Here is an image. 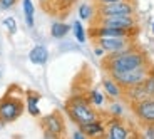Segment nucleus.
<instances>
[{
    "label": "nucleus",
    "mask_w": 154,
    "mask_h": 139,
    "mask_svg": "<svg viewBox=\"0 0 154 139\" xmlns=\"http://www.w3.org/2000/svg\"><path fill=\"white\" fill-rule=\"evenodd\" d=\"M17 4V0H0V10H10Z\"/></svg>",
    "instance_id": "obj_27"
},
{
    "label": "nucleus",
    "mask_w": 154,
    "mask_h": 139,
    "mask_svg": "<svg viewBox=\"0 0 154 139\" xmlns=\"http://www.w3.org/2000/svg\"><path fill=\"white\" fill-rule=\"evenodd\" d=\"M152 70L154 69L151 67V64H146V66L136 67V69L109 72L107 76H111L122 89H126V87H132V85H137V84H144V81L147 79V76H149Z\"/></svg>",
    "instance_id": "obj_3"
},
{
    "label": "nucleus",
    "mask_w": 154,
    "mask_h": 139,
    "mask_svg": "<svg viewBox=\"0 0 154 139\" xmlns=\"http://www.w3.org/2000/svg\"><path fill=\"white\" fill-rule=\"evenodd\" d=\"M122 97H126L127 102L132 104V102H137V100H143L146 97H149V92L146 91L144 84H137V85H132V87H126Z\"/></svg>",
    "instance_id": "obj_13"
},
{
    "label": "nucleus",
    "mask_w": 154,
    "mask_h": 139,
    "mask_svg": "<svg viewBox=\"0 0 154 139\" xmlns=\"http://www.w3.org/2000/svg\"><path fill=\"white\" fill-rule=\"evenodd\" d=\"M109 114L112 117H122L124 116V104L119 102V99H112L111 106H109Z\"/></svg>",
    "instance_id": "obj_22"
},
{
    "label": "nucleus",
    "mask_w": 154,
    "mask_h": 139,
    "mask_svg": "<svg viewBox=\"0 0 154 139\" xmlns=\"http://www.w3.org/2000/svg\"><path fill=\"white\" fill-rule=\"evenodd\" d=\"M23 112H25V102H23L22 97L5 94L0 99V119L5 124L15 122Z\"/></svg>",
    "instance_id": "obj_4"
},
{
    "label": "nucleus",
    "mask_w": 154,
    "mask_h": 139,
    "mask_svg": "<svg viewBox=\"0 0 154 139\" xmlns=\"http://www.w3.org/2000/svg\"><path fill=\"white\" fill-rule=\"evenodd\" d=\"M131 109L139 122L143 124H154V97L149 96L143 100L132 102Z\"/></svg>",
    "instance_id": "obj_6"
},
{
    "label": "nucleus",
    "mask_w": 154,
    "mask_h": 139,
    "mask_svg": "<svg viewBox=\"0 0 154 139\" xmlns=\"http://www.w3.org/2000/svg\"><path fill=\"white\" fill-rule=\"evenodd\" d=\"M22 8H23V17H25V23H27V27L34 29L35 25V7L32 4V0H22Z\"/></svg>",
    "instance_id": "obj_18"
},
{
    "label": "nucleus",
    "mask_w": 154,
    "mask_h": 139,
    "mask_svg": "<svg viewBox=\"0 0 154 139\" xmlns=\"http://www.w3.org/2000/svg\"><path fill=\"white\" fill-rule=\"evenodd\" d=\"M146 64H149L147 55L143 50H139L134 44L119 50V52H112V54H107L102 57V67L106 69L107 74L117 72V70L136 69V67L146 66Z\"/></svg>",
    "instance_id": "obj_1"
},
{
    "label": "nucleus",
    "mask_w": 154,
    "mask_h": 139,
    "mask_svg": "<svg viewBox=\"0 0 154 139\" xmlns=\"http://www.w3.org/2000/svg\"><path fill=\"white\" fill-rule=\"evenodd\" d=\"M38 102H40V94L38 92H27V100H25V109L30 114L32 117H38L40 116V107H38Z\"/></svg>",
    "instance_id": "obj_16"
},
{
    "label": "nucleus",
    "mask_w": 154,
    "mask_h": 139,
    "mask_svg": "<svg viewBox=\"0 0 154 139\" xmlns=\"http://www.w3.org/2000/svg\"><path fill=\"white\" fill-rule=\"evenodd\" d=\"M106 137L109 139H127L131 137V131L126 124H122L121 117H112L106 124Z\"/></svg>",
    "instance_id": "obj_11"
},
{
    "label": "nucleus",
    "mask_w": 154,
    "mask_h": 139,
    "mask_svg": "<svg viewBox=\"0 0 154 139\" xmlns=\"http://www.w3.org/2000/svg\"><path fill=\"white\" fill-rule=\"evenodd\" d=\"M112 2H119V0H94L96 5H106V4H112Z\"/></svg>",
    "instance_id": "obj_31"
},
{
    "label": "nucleus",
    "mask_w": 154,
    "mask_h": 139,
    "mask_svg": "<svg viewBox=\"0 0 154 139\" xmlns=\"http://www.w3.org/2000/svg\"><path fill=\"white\" fill-rule=\"evenodd\" d=\"M85 137H87V136H85L84 131H82V129H79V128L72 132V139H85Z\"/></svg>",
    "instance_id": "obj_28"
},
{
    "label": "nucleus",
    "mask_w": 154,
    "mask_h": 139,
    "mask_svg": "<svg viewBox=\"0 0 154 139\" xmlns=\"http://www.w3.org/2000/svg\"><path fill=\"white\" fill-rule=\"evenodd\" d=\"M70 30H72V25H69L66 22H54L50 25V35L54 39H64Z\"/></svg>",
    "instance_id": "obj_17"
},
{
    "label": "nucleus",
    "mask_w": 154,
    "mask_h": 139,
    "mask_svg": "<svg viewBox=\"0 0 154 139\" xmlns=\"http://www.w3.org/2000/svg\"><path fill=\"white\" fill-rule=\"evenodd\" d=\"M29 60L35 66H45L49 60V50L45 45H35L34 49L29 52Z\"/></svg>",
    "instance_id": "obj_15"
},
{
    "label": "nucleus",
    "mask_w": 154,
    "mask_h": 139,
    "mask_svg": "<svg viewBox=\"0 0 154 139\" xmlns=\"http://www.w3.org/2000/svg\"><path fill=\"white\" fill-rule=\"evenodd\" d=\"M94 23H102V25H111L117 29H127V30H137V22L134 15H112L102 17V19H94Z\"/></svg>",
    "instance_id": "obj_9"
},
{
    "label": "nucleus",
    "mask_w": 154,
    "mask_h": 139,
    "mask_svg": "<svg viewBox=\"0 0 154 139\" xmlns=\"http://www.w3.org/2000/svg\"><path fill=\"white\" fill-rule=\"evenodd\" d=\"M102 89H104L106 97H111V99H121V97L124 96V89L111 77V76L102 79Z\"/></svg>",
    "instance_id": "obj_12"
},
{
    "label": "nucleus",
    "mask_w": 154,
    "mask_h": 139,
    "mask_svg": "<svg viewBox=\"0 0 154 139\" xmlns=\"http://www.w3.org/2000/svg\"><path fill=\"white\" fill-rule=\"evenodd\" d=\"M0 77H2V70H0Z\"/></svg>",
    "instance_id": "obj_35"
},
{
    "label": "nucleus",
    "mask_w": 154,
    "mask_h": 139,
    "mask_svg": "<svg viewBox=\"0 0 154 139\" xmlns=\"http://www.w3.org/2000/svg\"><path fill=\"white\" fill-rule=\"evenodd\" d=\"M4 126H5V122H4V121H2V119H0V129L4 128Z\"/></svg>",
    "instance_id": "obj_33"
},
{
    "label": "nucleus",
    "mask_w": 154,
    "mask_h": 139,
    "mask_svg": "<svg viewBox=\"0 0 154 139\" xmlns=\"http://www.w3.org/2000/svg\"><path fill=\"white\" fill-rule=\"evenodd\" d=\"M96 17V8L91 4H81L79 5V19L81 20H92Z\"/></svg>",
    "instance_id": "obj_20"
},
{
    "label": "nucleus",
    "mask_w": 154,
    "mask_h": 139,
    "mask_svg": "<svg viewBox=\"0 0 154 139\" xmlns=\"http://www.w3.org/2000/svg\"><path fill=\"white\" fill-rule=\"evenodd\" d=\"M72 34H74V37H75V40L79 44L85 42L87 35H85V29H84V25H82V20H75V22L72 23Z\"/></svg>",
    "instance_id": "obj_19"
},
{
    "label": "nucleus",
    "mask_w": 154,
    "mask_h": 139,
    "mask_svg": "<svg viewBox=\"0 0 154 139\" xmlns=\"http://www.w3.org/2000/svg\"><path fill=\"white\" fill-rule=\"evenodd\" d=\"M94 42L102 47L106 54H112L132 45V37H97L94 39Z\"/></svg>",
    "instance_id": "obj_8"
},
{
    "label": "nucleus",
    "mask_w": 154,
    "mask_h": 139,
    "mask_svg": "<svg viewBox=\"0 0 154 139\" xmlns=\"http://www.w3.org/2000/svg\"><path fill=\"white\" fill-rule=\"evenodd\" d=\"M44 137L45 139H59V136L54 134V132H50V131H44Z\"/></svg>",
    "instance_id": "obj_30"
},
{
    "label": "nucleus",
    "mask_w": 154,
    "mask_h": 139,
    "mask_svg": "<svg viewBox=\"0 0 154 139\" xmlns=\"http://www.w3.org/2000/svg\"><path fill=\"white\" fill-rule=\"evenodd\" d=\"M66 112H67V116H69V119L72 122H75L77 126L99 119V112L94 109V106L91 104V100L87 99V96H82V94L70 96L67 99Z\"/></svg>",
    "instance_id": "obj_2"
},
{
    "label": "nucleus",
    "mask_w": 154,
    "mask_h": 139,
    "mask_svg": "<svg viewBox=\"0 0 154 139\" xmlns=\"http://www.w3.org/2000/svg\"><path fill=\"white\" fill-rule=\"evenodd\" d=\"M87 99L91 100V104H92L94 107H100V106H104V102H106V94L100 92L99 89H92L89 92Z\"/></svg>",
    "instance_id": "obj_21"
},
{
    "label": "nucleus",
    "mask_w": 154,
    "mask_h": 139,
    "mask_svg": "<svg viewBox=\"0 0 154 139\" xmlns=\"http://www.w3.org/2000/svg\"><path fill=\"white\" fill-rule=\"evenodd\" d=\"M40 126H42L44 131L54 132V134L59 136V137L66 134V121H64V117H62L60 112H57V111L44 116L42 119H40Z\"/></svg>",
    "instance_id": "obj_10"
},
{
    "label": "nucleus",
    "mask_w": 154,
    "mask_h": 139,
    "mask_svg": "<svg viewBox=\"0 0 154 139\" xmlns=\"http://www.w3.org/2000/svg\"><path fill=\"white\" fill-rule=\"evenodd\" d=\"M94 54H96L97 57H100V59H102V57L106 55V50L102 49L100 45H97V44H96V45H94Z\"/></svg>",
    "instance_id": "obj_29"
},
{
    "label": "nucleus",
    "mask_w": 154,
    "mask_h": 139,
    "mask_svg": "<svg viewBox=\"0 0 154 139\" xmlns=\"http://www.w3.org/2000/svg\"><path fill=\"white\" fill-rule=\"evenodd\" d=\"M137 30H127V29H117L111 25H102V23H92L89 29V35L92 39L97 37H134Z\"/></svg>",
    "instance_id": "obj_7"
},
{
    "label": "nucleus",
    "mask_w": 154,
    "mask_h": 139,
    "mask_svg": "<svg viewBox=\"0 0 154 139\" xmlns=\"http://www.w3.org/2000/svg\"><path fill=\"white\" fill-rule=\"evenodd\" d=\"M152 32H154V23H152Z\"/></svg>",
    "instance_id": "obj_34"
},
{
    "label": "nucleus",
    "mask_w": 154,
    "mask_h": 139,
    "mask_svg": "<svg viewBox=\"0 0 154 139\" xmlns=\"http://www.w3.org/2000/svg\"><path fill=\"white\" fill-rule=\"evenodd\" d=\"M144 87H146V91L149 92V96L154 97V70L147 76L146 81H144Z\"/></svg>",
    "instance_id": "obj_25"
},
{
    "label": "nucleus",
    "mask_w": 154,
    "mask_h": 139,
    "mask_svg": "<svg viewBox=\"0 0 154 139\" xmlns=\"http://www.w3.org/2000/svg\"><path fill=\"white\" fill-rule=\"evenodd\" d=\"M38 2H40V4H42V5H44V7H45V5H47V4H49L50 0H38Z\"/></svg>",
    "instance_id": "obj_32"
},
{
    "label": "nucleus",
    "mask_w": 154,
    "mask_h": 139,
    "mask_svg": "<svg viewBox=\"0 0 154 139\" xmlns=\"http://www.w3.org/2000/svg\"><path fill=\"white\" fill-rule=\"evenodd\" d=\"M75 2H77V0H50L49 4L54 5V10H57V12H66V10H69V8L72 7Z\"/></svg>",
    "instance_id": "obj_23"
},
{
    "label": "nucleus",
    "mask_w": 154,
    "mask_h": 139,
    "mask_svg": "<svg viewBox=\"0 0 154 139\" xmlns=\"http://www.w3.org/2000/svg\"><path fill=\"white\" fill-rule=\"evenodd\" d=\"M143 137L144 139H154V124H143Z\"/></svg>",
    "instance_id": "obj_26"
},
{
    "label": "nucleus",
    "mask_w": 154,
    "mask_h": 139,
    "mask_svg": "<svg viewBox=\"0 0 154 139\" xmlns=\"http://www.w3.org/2000/svg\"><path fill=\"white\" fill-rule=\"evenodd\" d=\"M77 128L82 129V131H84V134L87 136V137H96V136L106 134V124L102 122L100 119L91 121V122H85V124H79Z\"/></svg>",
    "instance_id": "obj_14"
},
{
    "label": "nucleus",
    "mask_w": 154,
    "mask_h": 139,
    "mask_svg": "<svg viewBox=\"0 0 154 139\" xmlns=\"http://www.w3.org/2000/svg\"><path fill=\"white\" fill-rule=\"evenodd\" d=\"M112 15H136L134 0H119V2H112V4L106 5H96V17L94 19Z\"/></svg>",
    "instance_id": "obj_5"
},
{
    "label": "nucleus",
    "mask_w": 154,
    "mask_h": 139,
    "mask_svg": "<svg viewBox=\"0 0 154 139\" xmlns=\"http://www.w3.org/2000/svg\"><path fill=\"white\" fill-rule=\"evenodd\" d=\"M4 27L7 29V32L10 35H15L17 34V20L14 19V17H5L4 19Z\"/></svg>",
    "instance_id": "obj_24"
}]
</instances>
